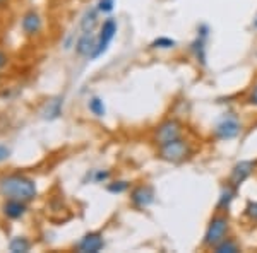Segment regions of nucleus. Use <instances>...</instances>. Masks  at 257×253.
Here are the masks:
<instances>
[{
  "label": "nucleus",
  "mask_w": 257,
  "mask_h": 253,
  "mask_svg": "<svg viewBox=\"0 0 257 253\" xmlns=\"http://www.w3.org/2000/svg\"><path fill=\"white\" fill-rule=\"evenodd\" d=\"M175 40L172 38H167V36H161V38L155 40L151 43V48H160V50H168V48H173L175 47Z\"/></svg>",
  "instance_id": "obj_20"
},
{
  "label": "nucleus",
  "mask_w": 257,
  "mask_h": 253,
  "mask_svg": "<svg viewBox=\"0 0 257 253\" xmlns=\"http://www.w3.org/2000/svg\"><path fill=\"white\" fill-rule=\"evenodd\" d=\"M255 166H257L255 161H240V163H237L233 166V169H231L230 183L233 185L235 188H238V186L254 173Z\"/></svg>",
  "instance_id": "obj_7"
},
{
  "label": "nucleus",
  "mask_w": 257,
  "mask_h": 253,
  "mask_svg": "<svg viewBox=\"0 0 257 253\" xmlns=\"http://www.w3.org/2000/svg\"><path fill=\"white\" fill-rule=\"evenodd\" d=\"M206 36H208V26H201V33H199L197 40L192 43L194 55H196L197 62H201L202 65H206V47H204Z\"/></svg>",
  "instance_id": "obj_11"
},
{
  "label": "nucleus",
  "mask_w": 257,
  "mask_h": 253,
  "mask_svg": "<svg viewBox=\"0 0 257 253\" xmlns=\"http://www.w3.org/2000/svg\"><path fill=\"white\" fill-rule=\"evenodd\" d=\"M182 137V125L177 122V120H167L161 125L156 128L155 134V142L158 146H165V144L172 142L175 139H180Z\"/></svg>",
  "instance_id": "obj_4"
},
{
  "label": "nucleus",
  "mask_w": 257,
  "mask_h": 253,
  "mask_svg": "<svg viewBox=\"0 0 257 253\" xmlns=\"http://www.w3.org/2000/svg\"><path fill=\"white\" fill-rule=\"evenodd\" d=\"M190 152H192V149H190L189 142L182 139V137L160 147L161 159L168 161V163H182V161L190 156Z\"/></svg>",
  "instance_id": "obj_2"
},
{
  "label": "nucleus",
  "mask_w": 257,
  "mask_h": 253,
  "mask_svg": "<svg viewBox=\"0 0 257 253\" xmlns=\"http://www.w3.org/2000/svg\"><path fill=\"white\" fill-rule=\"evenodd\" d=\"M9 250L14 253H24L30 250V241L26 238H14L9 244Z\"/></svg>",
  "instance_id": "obj_17"
},
{
  "label": "nucleus",
  "mask_w": 257,
  "mask_h": 253,
  "mask_svg": "<svg viewBox=\"0 0 257 253\" xmlns=\"http://www.w3.org/2000/svg\"><path fill=\"white\" fill-rule=\"evenodd\" d=\"M6 64H7V57L4 55L2 52H0V69H2V67H4V65H6Z\"/></svg>",
  "instance_id": "obj_27"
},
{
  "label": "nucleus",
  "mask_w": 257,
  "mask_h": 253,
  "mask_svg": "<svg viewBox=\"0 0 257 253\" xmlns=\"http://www.w3.org/2000/svg\"><path fill=\"white\" fill-rule=\"evenodd\" d=\"M240 130H242V125H240L238 118L235 115H226L214 128V135L219 140H230L235 139L240 134Z\"/></svg>",
  "instance_id": "obj_6"
},
{
  "label": "nucleus",
  "mask_w": 257,
  "mask_h": 253,
  "mask_svg": "<svg viewBox=\"0 0 257 253\" xmlns=\"http://www.w3.org/2000/svg\"><path fill=\"white\" fill-rule=\"evenodd\" d=\"M9 156H11V149L7 146H2V144H0V161H6Z\"/></svg>",
  "instance_id": "obj_25"
},
{
  "label": "nucleus",
  "mask_w": 257,
  "mask_h": 253,
  "mask_svg": "<svg viewBox=\"0 0 257 253\" xmlns=\"http://www.w3.org/2000/svg\"><path fill=\"white\" fill-rule=\"evenodd\" d=\"M0 193L6 195L7 198H16V200L28 202L35 198L36 185L35 181L21 175H11L0 180Z\"/></svg>",
  "instance_id": "obj_1"
},
{
  "label": "nucleus",
  "mask_w": 257,
  "mask_h": 253,
  "mask_svg": "<svg viewBox=\"0 0 257 253\" xmlns=\"http://www.w3.org/2000/svg\"><path fill=\"white\" fill-rule=\"evenodd\" d=\"M88 106H89V111H91V113L96 115V117H103V115L106 113V110H105V103H103L99 98H91Z\"/></svg>",
  "instance_id": "obj_18"
},
{
  "label": "nucleus",
  "mask_w": 257,
  "mask_h": 253,
  "mask_svg": "<svg viewBox=\"0 0 257 253\" xmlns=\"http://www.w3.org/2000/svg\"><path fill=\"white\" fill-rule=\"evenodd\" d=\"M24 212H26V205H24L23 200H16V198H9L7 204L4 205V214L11 219H18L21 217Z\"/></svg>",
  "instance_id": "obj_12"
},
{
  "label": "nucleus",
  "mask_w": 257,
  "mask_h": 253,
  "mask_svg": "<svg viewBox=\"0 0 257 253\" xmlns=\"http://www.w3.org/2000/svg\"><path fill=\"white\" fill-rule=\"evenodd\" d=\"M127 188H128L127 181H115V183L108 185V192L111 193H122V192H125Z\"/></svg>",
  "instance_id": "obj_21"
},
{
  "label": "nucleus",
  "mask_w": 257,
  "mask_h": 253,
  "mask_svg": "<svg viewBox=\"0 0 257 253\" xmlns=\"http://www.w3.org/2000/svg\"><path fill=\"white\" fill-rule=\"evenodd\" d=\"M213 250L218 253H237V251H240V246L237 244V241H233V239L225 238L221 243H218Z\"/></svg>",
  "instance_id": "obj_16"
},
{
  "label": "nucleus",
  "mask_w": 257,
  "mask_h": 253,
  "mask_svg": "<svg viewBox=\"0 0 257 253\" xmlns=\"http://www.w3.org/2000/svg\"><path fill=\"white\" fill-rule=\"evenodd\" d=\"M228 221L226 215H214L211 219L208 229H206V234H204V246H209V248H214L218 243H221L223 239L226 238V233H228Z\"/></svg>",
  "instance_id": "obj_3"
},
{
  "label": "nucleus",
  "mask_w": 257,
  "mask_h": 253,
  "mask_svg": "<svg viewBox=\"0 0 257 253\" xmlns=\"http://www.w3.org/2000/svg\"><path fill=\"white\" fill-rule=\"evenodd\" d=\"M247 103H248V105L257 106V81L254 82V86H252L250 94H248V98H247Z\"/></svg>",
  "instance_id": "obj_24"
},
{
  "label": "nucleus",
  "mask_w": 257,
  "mask_h": 253,
  "mask_svg": "<svg viewBox=\"0 0 257 253\" xmlns=\"http://www.w3.org/2000/svg\"><path fill=\"white\" fill-rule=\"evenodd\" d=\"M235 197V186L233 185H228L226 188H223L221 195H219V200H218V209H228Z\"/></svg>",
  "instance_id": "obj_14"
},
{
  "label": "nucleus",
  "mask_w": 257,
  "mask_h": 253,
  "mask_svg": "<svg viewBox=\"0 0 257 253\" xmlns=\"http://www.w3.org/2000/svg\"><path fill=\"white\" fill-rule=\"evenodd\" d=\"M2 2H4V0H0V4H2Z\"/></svg>",
  "instance_id": "obj_28"
},
{
  "label": "nucleus",
  "mask_w": 257,
  "mask_h": 253,
  "mask_svg": "<svg viewBox=\"0 0 257 253\" xmlns=\"http://www.w3.org/2000/svg\"><path fill=\"white\" fill-rule=\"evenodd\" d=\"M115 33H117V21L106 19L105 23H103L101 30H99L96 50H94V53L91 55V59H98L99 55H103V53L106 52V48H108V45L111 43V40L115 38Z\"/></svg>",
  "instance_id": "obj_5"
},
{
  "label": "nucleus",
  "mask_w": 257,
  "mask_h": 253,
  "mask_svg": "<svg viewBox=\"0 0 257 253\" xmlns=\"http://www.w3.org/2000/svg\"><path fill=\"white\" fill-rule=\"evenodd\" d=\"M106 178H108V171H98L96 175H94V181H105Z\"/></svg>",
  "instance_id": "obj_26"
},
{
  "label": "nucleus",
  "mask_w": 257,
  "mask_h": 253,
  "mask_svg": "<svg viewBox=\"0 0 257 253\" xmlns=\"http://www.w3.org/2000/svg\"><path fill=\"white\" fill-rule=\"evenodd\" d=\"M105 246L103 236L99 233H89L77 243V250L82 253H98L101 248Z\"/></svg>",
  "instance_id": "obj_9"
},
{
  "label": "nucleus",
  "mask_w": 257,
  "mask_h": 253,
  "mask_svg": "<svg viewBox=\"0 0 257 253\" xmlns=\"http://www.w3.org/2000/svg\"><path fill=\"white\" fill-rule=\"evenodd\" d=\"M96 43H98V38H94V36L91 35V31H88L81 36L79 41H77L76 50L81 57H89L91 59V55H93L94 50H96Z\"/></svg>",
  "instance_id": "obj_10"
},
{
  "label": "nucleus",
  "mask_w": 257,
  "mask_h": 253,
  "mask_svg": "<svg viewBox=\"0 0 257 253\" xmlns=\"http://www.w3.org/2000/svg\"><path fill=\"white\" fill-rule=\"evenodd\" d=\"M245 215L252 221H257V202H248L245 207Z\"/></svg>",
  "instance_id": "obj_22"
},
{
  "label": "nucleus",
  "mask_w": 257,
  "mask_h": 253,
  "mask_svg": "<svg viewBox=\"0 0 257 253\" xmlns=\"http://www.w3.org/2000/svg\"><path fill=\"white\" fill-rule=\"evenodd\" d=\"M23 30L28 35H36L41 30V19L36 12H28L23 18Z\"/></svg>",
  "instance_id": "obj_13"
},
{
  "label": "nucleus",
  "mask_w": 257,
  "mask_h": 253,
  "mask_svg": "<svg viewBox=\"0 0 257 253\" xmlns=\"http://www.w3.org/2000/svg\"><path fill=\"white\" fill-rule=\"evenodd\" d=\"M62 105H64V99H60V98L50 101L48 106H47V110H45V118L53 120V118L59 117V115L62 113Z\"/></svg>",
  "instance_id": "obj_15"
},
{
  "label": "nucleus",
  "mask_w": 257,
  "mask_h": 253,
  "mask_svg": "<svg viewBox=\"0 0 257 253\" xmlns=\"http://www.w3.org/2000/svg\"><path fill=\"white\" fill-rule=\"evenodd\" d=\"M115 6V0H99L98 2V11L99 12H111Z\"/></svg>",
  "instance_id": "obj_23"
},
{
  "label": "nucleus",
  "mask_w": 257,
  "mask_h": 253,
  "mask_svg": "<svg viewBox=\"0 0 257 253\" xmlns=\"http://www.w3.org/2000/svg\"><path fill=\"white\" fill-rule=\"evenodd\" d=\"M96 23H98V19H96V12H94V11L88 12V14L84 16V19H82V23H81L82 31H84V33L93 31V28L96 26Z\"/></svg>",
  "instance_id": "obj_19"
},
{
  "label": "nucleus",
  "mask_w": 257,
  "mask_h": 253,
  "mask_svg": "<svg viewBox=\"0 0 257 253\" xmlns=\"http://www.w3.org/2000/svg\"><path fill=\"white\" fill-rule=\"evenodd\" d=\"M131 200H132V204L136 207H139V209H146V207H149L155 202V190L149 185H141L138 188L132 190Z\"/></svg>",
  "instance_id": "obj_8"
}]
</instances>
